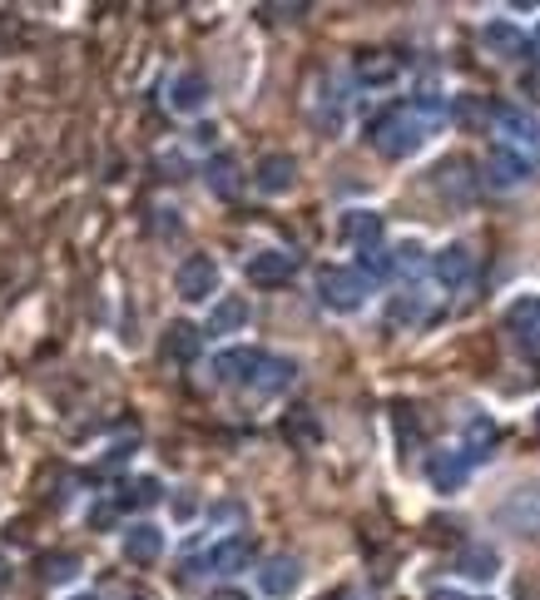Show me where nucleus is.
I'll list each match as a JSON object with an SVG mask.
<instances>
[{"mask_svg": "<svg viewBox=\"0 0 540 600\" xmlns=\"http://www.w3.org/2000/svg\"><path fill=\"white\" fill-rule=\"evenodd\" d=\"M372 283L357 269H322L318 273V298L328 313H362L367 308Z\"/></svg>", "mask_w": 540, "mask_h": 600, "instance_id": "nucleus-2", "label": "nucleus"}, {"mask_svg": "<svg viewBox=\"0 0 540 600\" xmlns=\"http://www.w3.org/2000/svg\"><path fill=\"white\" fill-rule=\"evenodd\" d=\"M159 352L169 362H194L203 352V328H194V323H169V328H164Z\"/></svg>", "mask_w": 540, "mask_h": 600, "instance_id": "nucleus-20", "label": "nucleus"}, {"mask_svg": "<svg viewBox=\"0 0 540 600\" xmlns=\"http://www.w3.org/2000/svg\"><path fill=\"white\" fill-rule=\"evenodd\" d=\"M427 318V298H421L417 288L411 293H397V298H392V308H387V323L392 328H411V323H421Z\"/></svg>", "mask_w": 540, "mask_h": 600, "instance_id": "nucleus-28", "label": "nucleus"}, {"mask_svg": "<svg viewBox=\"0 0 540 600\" xmlns=\"http://www.w3.org/2000/svg\"><path fill=\"white\" fill-rule=\"evenodd\" d=\"M243 273H249V283H258V288H278V283H288L293 273H298V253H288V249H258Z\"/></svg>", "mask_w": 540, "mask_h": 600, "instance_id": "nucleus-11", "label": "nucleus"}, {"mask_svg": "<svg viewBox=\"0 0 540 600\" xmlns=\"http://www.w3.org/2000/svg\"><path fill=\"white\" fill-rule=\"evenodd\" d=\"M298 586H302V560L298 556H268L258 566V590L268 600H288V596H298Z\"/></svg>", "mask_w": 540, "mask_h": 600, "instance_id": "nucleus-7", "label": "nucleus"}, {"mask_svg": "<svg viewBox=\"0 0 540 600\" xmlns=\"http://www.w3.org/2000/svg\"><path fill=\"white\" fill-rule=\"evenodd\" d=\"M481 45H486L496 61H520V55L530 51V35L510 21H491V25H481Z\"/></svg>", "mask_w": 540, "mask_h": 600, "instance_id": "nucleus-17", "label": "nucleus"}, {"mask_svg": "<svg viewBox=\"0 0 540 600\" xmlns=\"http://www.w3.org/2000/svg\"><path fill=\"white\" fill-rule=\"evenodd\" d=\"M471 269H476V263H471V249L466 243H447V249L441 253H431V279L441 283V288H466L471 283Z\"/></svg>", "mask_w": 540, "mask_h": 600, "instance_id": "nucleus-14", "label": "nucleus"}, {"mask_svg": "<svg viewBox=\"0 0 540 600\" xmlns=\"http://www.w3.org/2000/svg\"><path fill=\"white\" fill-rule=\"evenodd\" d=\"M203 184H209V194H219V199H233V194L243 189L239 160H233V154H213V160L203 164Z\"/></svg>", "mask_w": 540, "mask_h": 600, "instance_id": "nucleus-23", "label": "nucleus"}, {"mask_svg": "<svg viewBox=\"0 0 540 600\" xmlns=\"http://www.w3.org/2000/svg\"><path fill=\"white\" fill-rule=\"evenodd\" d=\"M530 174H536L530 154H516V150H506V144H496V150L486 154V184L491 189H520Z\"/></svg>", "mask_w": 540, "mask_h": 600, "instance_id": "nucleus-8", "label": "nucleus"}, {"mask_svg": "<svg viewBox=\"0 0 540 600\" xmlns=\"http://www.w3.org/2000/svg\"><path fill=\"white\" fill-rule=\"evenodd\" d=\"M219 279H223L219 259H209V253H194V259H184L179 273H174V293H179L184 303H203V298H213V293H219Z\"/></svg>", "mask_w": 540, "mask_h": 600, "instance_id": "nucleus-4", "label": "nucleus"}, {"mask_svg": "<svg viewBox=\"0 0 540 600\" xmlns=\"http://www.w3.org/2000/svg\"><path fill=\"white\" fill-rule=\"evenodd\" d=\"M456 570H461L466 580H481V586H486V580L500 576V556H496L491 546H481V541H471V546H461Z\"/></svg>", "mask_w": 540, "mask_h": 600, "instance_id": "nucleus-22", "label": "nucleus"}, {"mask_svg": "<svg viewBox=\"0 0 540 600\" xmlns=\"http://www.w3.org/2000/svg\"><path fill=\"white\" fill-rule=\"evenodd\" d=\"M120 550H124V560H134V566H154V560L164 556V526H154V521H134V526H124Z\"/></svg>", "mask_w": 540, "mask_h": 600, "instance_id": "nucleus-12", "label": "nucleus"}, {"mask_svg": "<svg viewBox=\"0 0 540 600\" xmlns=\"http://www.w3.org/2000/svg\"><path fill=\"white\" fill-rule=\"evenodd\" d=\"M283 432H288V437H293V441H308V447H312V441H318V427H312L308 407H298V412H293V417H288V422H283Z\"/></svg>", "mask_w": 540, "mask_h": 600, "instance_id": "nucleus-31", "label": "nucleus"}, {"mask_svg": "<svg viewBox=\"0 0 540 600\" xmlns=\"http://www.w3.org/2000/svg\"><path fill=\"white\" fill-rule=\"evenodd\" d=\"M253 318L249 298H239V293H229V298H219L209 308V323H203V338H229V332H243Z\"/></svg>", "mask_w": 540, "mask_h": 600, "instance_id": "nucleus-15", "label": "nucleus"}, {"mask_svg": "<svg viewBox=\"0 0 540 600\" xmlns=\"http://www.w3.org/2000/svg\"><path fill=\"white\" fill-rule=\"evenodd\" d=\"M520 90H526L530 100H540V70H526V80H520Z\"/></svg>", "mask_w": 540, "mask_h": 600, "instance_id": "nucleus-34", "label": "nucleus"}, {"mask_svg": "<svg viewBox=\"0 0 540 600\" xmlns=\"http://www.w3.org/2000/svg\"><path fill=\"white\" fill-rule=\"evenodd\" d=\"M357 273H362V279H367V283L397 279V253H392V249H382V243H377V249H362V253H357Z\"/></svg>", "mask_w": 540, "mask_h": 600, "instance_id": "nucleus-25", "label": "nucleus"}, {"mask_svg": "<svg viewBox=\"0 0 540 600\" xmlns=\"http://www.w3.org/2000/svg\"><path fill=\"white\" fill-rule=\"evenodd\" d=\"M451 114H456L461 124H481V120H486V105H476V100H466V95H461V100L451 105Z\"/></svg>", "mask_w": 540, "mask_h": 600, "instance_id": "nucleus-32", "label": "nucleus"}, {"mask_svg": "<svg viewBox=\"0 0 540 600\" xmlns=\"http://www.w3.org/2000/svg\"><path fill=\"white\" fill-rule=\"evenodd\" d=\"M75 570H80V556H70V550H55V556L41 560V576L51 580V586H65V580H75Z\"/></svg>", "mask_w": 540, "mask_h": 600, "instance_id": "nucleus-29", "label": "nucleus"}, {"mask_svg": "<svg viewBox=\"0 0 540 600\" xmlns=\"http://www.w3.org/2000/svg\"><path fill=\"white\" fill-rule=\"evenodd\" d=\"M352 70H357V80H362V85H372V90H382V85L397 80V61H392L387 51H362Z\"/></svg>", "mask_w": 540, "mask_h": 600, "instance_id": "nucleus-24", "label": "nucleus"}, {"mask_svg": "<svg viewBox=\"0 0 540 600\" xmlns=\"http://www.w3.org/2000/svg\"><path fill=\"white\" fill-rule=\"evenodd\" d=\"M293 184H298V160H293V154H263L258 170H253V189L268 194V199L288 194Z\"/></svg>", "mask_w": 540, "mask_h": 600, "instance_id": "nucleus-13", "label": "nucleus"}, {"mask_svg": "<svg viewBox=\"0 0 540 600\" xmlns=\"http://www.w3.org/2000/svg\"><path fill=\"white\" fill-rule=\"evenodd\" d=\"M169 110H174V114H203V110H209V80H203L199 70L174 75V85H169Z\"/></svg>", "mask_w": 540, "mask_h": 600, "instance_id": "nucleus-18", "label": "nucleus"}, {"mask_svg": "<svg viewBox=\"0 0 540 600\" xmlns=\"http://www.w3.org/2000/svg\"><path fill=\"white\" fill-rule=\"evenodd\" d=\"M506 332L516 348H540V293H520L506 308Z\"/></svg>", "mask_w": 540, "mask_h": 600, "instance_id": "nucleus-10", "label": "nucleus"}, {"mask_svg": "<svg viewBox=\"0 0 540 600\" xmlns=\"http://www.w3.org/2000/svg\"><path fill=\"white\" fill-rule=\"evenodd\" d=\"M427 477H431V487L447 491V497H451V491L466 487V477H471V457H466L461 447H456V451H431Z\"/></svg>", "mask_w": 540, "mask_h": 600, "instance_id": "nucleus-16", "label": "nucleus"}, {"mask_svg": "<svg viewBox=\"0 0 540 600\" xmlns=\"http://www.w3.org/2000/svg\"><path fill=\"white\" fill-rule=\"evenodd\" d=\"M447 120H451V105L441 95H417V100L392 105L387 114H377L367 124V140L382 160H411L437 134V124H447Z\"/></svg>", "mask_w": 540, "mask_h": 600, "instance_id": "nucleus-1", "label": "nucleus"}, {"mask_svg": "<svg viewBox=\"0 0 540 600\" xmlns=\"http://www.w3.org/2000/svg\"><path fill=\"white\" fill-rule=\"evenodd\" d=\"M536 427H540V412H536Z\"/></svg>", "mask_w": 540, "mask_h": 600, "instance_id": "nucleus-40", "label": "nucleus"}, {"mask_svg": "<svg viewBox=\"0 0 540 600\" xmlns=\"http://www.w3.org/2000/svg\"><path fill=\"white\" fill-rule=\"evenodd\" d=\"M342 239L352 243V249H377L382 243V214L377 209H352L342 214Z\"/></svg>", "mask_w": 540, "mask_h": 600, "instance_id": "nucleus-21", "label": "nucleus"}, {"mask_svg": "<svg viewBox=\"0 0 540 600\" xmlns=\"http://www.w3.org/2000/svg\"><path fill=\"white\" fill-rule=\"evenodd\" d=\"M397 253V273L401 279H417L421 269H427V253H421V243H401V249H392Z\"/></svg>", "mask_w": 540, "mask_h": 600, "instance_id": "nucleus-30", "label": "nucleus"}, {"mask_svg": "<svg viewBox=\"0 0 540 600\" xmlns=\"http://www.w3.org/2000/svg\"><path fill=\"white\" fill-rule=\"evenodd\" d=\"M70 600H100V596H90V590H85V596H70Z\"/></svg>", "mask_w": 540, "mask_h": 600, "instance_id": "nucleus-39", "label": "nucleus"}, {"mask_svg": "<svg viewBox=\"0 0 540 600\" xmlns=\"http://www.w3.org/2000/svg\"><path fill=\"white\" fill-rule=\"evenodd\" d=\"M5 586H11V560L0 556V590H5Z\"/></svg>", "mask_w": 540, "mask_h": 600, "instance_id": "nucleus-36", "label": "nucleus"}, {"mask_svg": "<svg viewBox=\"0 0 540 600\" xmlns=\"http://www.w3.org/2000/svg\"><path fill=\"white\" fill-rule=\"evenodd\" d=\"M302 11H308V6H268V15H278V21H298Z\"/></svg>", "mask_w": 540, "mask_h": 600, "instance_id": "nucleus-33", "label": "nucleus"}, {"mask_svg": "<svg viewBox=\"0 0 540 600\" xmlns=\"http://www.w3.org/2000/svg\"><path fill=\"white\" fill-rule=\"evenodd\" d=\"M431 600H466V596H456V590H431Z\"/></svg>", "mask_w": 540, "mask_h": 600, "instance_id": "nucleus-37", "label": "nucleus"}, {"mask_svg": "<svg viewBox=\"0 0 540 600\" xmlns=\"http://www.w3.org/2000/svg\"><path fill=\"white\" fill-rule=\"evenodd\" d=\"M496 521H500L506 531H516V536L540 541V487H520V491H510V497L500 501Z\"/></svg>", "mask_w": 540, "mask_h": 600, "instance_id": "nucleus-5", "label": "nucleus"}, {"mask_svg": "<svg viewBox=\"0 0 540 600\" xmlns=\"http://www.w3.org/2000/svg\"><path fill=\"white\" fill-rule=\"evenodd\" d=\"M209 600H249V596H243V590H233V586H223V590H213Z\"/></svg>", "mask_w": 540, "mask_h": 600, "instance_id": "nucleus-35", "label": "nucleus"}, {"mask_svg": "<svg viewBox=\"0 0 540 600\" xmlns=\"http://www.w3.org/2000/svg\"><path fill=\"white\" fill-rule=\"evenodd\" d=\"M293 378H298V362L293 358H263V368H258V378L249 382V392L253 397H278L283 388H293Z\"/></svg>", "mask_w": 540, "mask_h": 600, "instance_id": "nucleus-19", "label": "nucleus"}, {"mask_svg": "<svg viewBox=\"0 0 540 600\" xmlns=\"http://www.w3.org/2000/svg\"><path fill=\"white\" fill-rule=\"evenodd\" d=\"M496 130H500V144L516 154H536L540 150V124L530 120L526 110H516V105H500L496 110Z\"/></svg>", "mask_w": 540, "mask_h": 600, "instance_id": "nucleus-9", "label": "nucleus"}, {"mask_svg": "<svg viewBox=\"0 0 540 600\" xmlns=\"http://www.w3.org/2000/svg\"><path fill=\"white\" fill-rule=\"evenodd\" d=\"M491 447H496V422L471 417V422H466V447H461V451L471 457V467H476V461H486Z\"/></svg>", "mask_w": 540, "mask_h": 600, "instance_id": "nucleus-26", "label": "nucleus"}, {"mask_svg": "<svg viewBox=\"0 0 540 600\" xmlns=\"http://www.w3.org/2000/svg\"><path fill=\"white\" fill-rule=\"evenodd\" d=\"M249 560H253V541H249V536H229V541H219V546H209L203 556H194L189 566H184V580L233 576V570H243Z\"/></svg>", "mask_w": 540, "mask_h": 600, "instance_id": "nucleus-3", "label": "nucleus"}, {"mask_svg": "<svg viewBox=\"0 0 540 600\" xmlns=\"http://www.w3.org/2000/svg\"><path fill=\"white\" fill-rule=\"evenodd\" d=\"M437 189L441 194H451V199H471V174H466V160H447V164H437Z\"/></svg>", "mask_w": 540, "mask_h": 600, "instance_id": "nucleus-27", "label": "nucleus"}, {"mask_svg": "<svg viewBox=\"0 0 540 600\" xmlns=\"http://www.w3.org/2000/svg\"><path fill=\"white\" fill-rule=\"evenodd\" d=\"M263 358H268L263 348H229V352H219V358H213L209 372H213V382H223V388H243V392H249V382L258 378Z\"/></svg>", "mask_w": 540, "mask_h": 600, "instance_id": "nucleus-6", "label": "nucleus"}, {"mask_svg": "<svg viewBox=\"0 0 540 600\" xmlns=\"http://www.w3.org/2000/svg\"><path fill=\"white\" fill-rule=\"evenodd\" d=\"M530 45H536V51H540V25H536V35H530Z\"/></svg>", "mask_w": 540, "mask_h": 600, "instance_id": "nucleus-38", "label": "nucleus"}]
</instances>
